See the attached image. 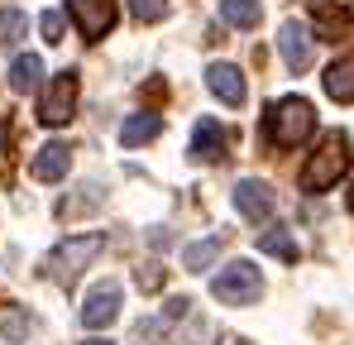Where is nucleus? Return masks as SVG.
Here are the masks:
<instances>
[{"label":"nucleus","instance_id":"9b49d317","mask_svg":"<svg viewBox=\"0 0 354 345\" xmlns=\"http://www.w3.org/2000/svg\"><path fill=\"white\" fill-rule=\"evenodd\" d=\"M206 87L225 101V106H244V72L235 62H211L206 67Z\"/></svg>","mask_w":354,"mask_h":345},{"label":"nucleus","instance_id":"4be33fe9","mask_svg":"<svg viewBox=\"0 0 354 345\" xmlns=\"http://www.w3.org/2000/svg\"><path fill=\"white\" fill-rule=\"evenodd\" d=\"M62 24H67L62 10H44V15H39V34H44L48 44H62Z\"/></svg>","mask_w":354,"mask_h":345},{"label":"nucleus","instance_id":"2eb2a0df","mask_svg":"<svg viewBox=\"0 0 354 345\" xmlns=\"http://www.w3.org/2000/svg\"><path fill=\"white\" fill-rule=\"evenodd\" d=\"M326 96H330V101H354V53L335 57V62L326 67Z\"/></svg>","mask_w":354,"mask_h":345},{"label":"nucleus","instance_id":"423d86ee","mask_svg":"<svg viewBox=\"0 0 354 345\" xmlns=\"http://www.w3.org/2000/svg\"><path fill=\"white\" fill-rule=\"evenodd\" d=\"M67 15H72V24L86 39H106L111 24H115V15H120V5L115 0H67Z\"/></svg>","mask_w":354,"mask_h":345},{"label":"nucleus","instance_id":"0eeeda50","mask_svg":"<svg viewBox=\"0 0 354 345\" xmlns=\"http://www.w3.org/2000/svg\"><path fill=\"white\" fill-rule=\"evenodd\" d=\"M273 206H278V197H273V187L263 177H239L235 182V211L244 221H268Z\"/></svg>","mask_w":354,"mask_h":345},{"label":"nucleus","instance_id":"bb28decb","mask_svg":"<svg viewBox=\"0 0 354 345\" xmlns=\"http://www.w3.org/2000/svg\"><path fill=\"white\" fill-rule=\"evenodd\" d=\"M82 345H115V341H82Z\"/></svg>","mask_w":354,"mask_h":345},{"label":"nucleus","instance_id":"1a4fd4ad","mask_svg":"<svg viewBox=\"0 0 354 345\" xmlns=\"http://www.w3.org/2000/svg\"><path fill=\"white\" fill-rule=\"evenodd\" d=\"M311 19L321 29L326 44H340L354 34V5H335V0H311Z\"/></svg>","mask_w":354,"mask_h":345},{"label":"nucleus","instance_id":"f03ea898","mask_svg":"<svg viewBox=\"0 0 354 345\" xmlns=\"http://www.w3.org/2000/svg\"><path fill=\"white\" fill-rule=\"evenodd\" d=\"M345 172H350V134H345V130H330L326 144H321V149L311 154V163L301 168V187H306V192H326V187H335Z\"/></svg>","mask_w":354,"mask_h":345},{"label":"nucleus","instance_id":"ddd939ff","mask_svg":"<svg viewBox=\"0 0 354 345\" xmlns=\"http://www.w3.org/2000/svg\"><path fill=\"white\" fill-rule=\"evenodd\" d=\"M158 134H163V115L158 111L124 115V125H120V144H124V149H139V144H149V139H158Z\"/></svg>","mask_w":354,"mask_h":345},{"label":"nucleus","instance_id":"412c9836","mask_svg":"<svg viewBox=\"0 0 354 345\" xmlns=\"http://www.w3.org/2000/svg\"><path fill=\"white\" fill-rule=\"evenodd\" d=\"M129 10H134V19H144V24H158V19L168 15V0H129Z\"/></svg>","mask_w":354,"mask_h":345},{"label":"nucleus","instance_id":"6ab92c4d","mask_svg":"<svg viewBox=\"0 0 354 345\" xmlns=\"http://www.w3.org/2000/svg\"><path fill=\"white\" fill-rule=\"evenodd\" d=\"M259 245H263L268 254H283L288 264H292V259H297V245H292V235H288V230H283V226H268V230H263V235H259Z\"/></svg>","mask_w":354,"mask_h":345},{"label":"nucleus","instance_id":"7ed1b4c3","mask_svg":"<svg viewBox=\"0 0 354 345\" xmlns=\"http://www.w3.org/2000/svg\"><path fill=\"white\" fill-rule=\"evenodd\" d=\"M211 292H216V302H225V307H249V302L263 297V274H259L249 259L225 264V269L211 278Z\"/></svg>","mask_w":354,"mask_h":345},{"label":"nucleus","instance_id":"dca6fc26","mask_svg":"<svg viewBox=\"0 0 354 345\" xmlns=\"http://www.w3.org/2000/svg\"><path fill=\"white\" fill-rule=\"evenodd\" d=\"M39 82H44V62L34 53H19L10 62V87L19 91V96H29V91H39Z\"/></svg>","mask_w":354,"mask_h":345},{"label":"nucleus","instance_id":"393cba45","mask_svg":"<svg viewBox=\"0 0 354 345\" xmlns=\"http://www.w3.org/2000/svg\"><path fill=\"white\" fill-rule=\"evenodd\" d=\"M10 149H15V130L0 125V172H10Z\"/></svg>","mask_w":354,"mask_h":345},{"label":"nucleus","instance_id":"20e7f679","mask_svg":"<svg viewBox=\"0 0 354 345\" xmlns=\"http://www.w3.org/2000/svg\"><path fill=\"white\" fill-rule=\"evenodd\" d=\"M96 254H101V235H72V240H62L58 249L44 259V274H48L53 283H72Z\"/></svg>","mask_w":354,"mask_h":345},{"label":"nucleus","instance_id":"9d476101","mask_svg":"<svg viewBox=\"0 0 354 345\" xmlns=\"http://www.w3.org/2000/svg\"><path fill=\"white\" fill-rule=\"evenodd\" d=\"M120 283H101V288H91L86 292V302H82V321L91 326V331H101V326H111L120 317Z\"/></svg>","mask_w":354,"mask_h":345},{"label":"nucleus","instance_id":"f8f14e48","mask_svg":"<svg viewBox=\"0 0 354 345\" xmlns=\"http://www.w3.org/2000/svg\"><path fill=\"white\" fill-rule=\"evenodd\" d=\"M192 154H196L201 163H221V159H225V130H221L211 115H201V125L192 130Z\"/></svg>","mask_w":354,"mask_h":345},{"label":"nucleus","instance_id":"aec40b11","mask_svg":"<svg viewBox=\"0 0 354 345\" xmlns=\"http://www.w3.org/2000/svg\"><path fill=\"white\" fill-rule=\"evenodd\" d=\"M24 24H29V19H24L19 10H0V44H19V39H24Z\"/></svg>","mask_w":354,"mask_h":345},{"label":"nucleus","instance_id":"5701e85b","mask_svg":"<svg viewBox=\"0 0 354 345\" xmlns=\"http://www.w3.org/2000/svg\"><path fill=\"white\" fill-rule=\"evenodd\" d=\"M29 326H34V321H29L24 312H10V317L0 321V331H5V341H24V336H29Z\"/></svg>","mask_w":354,"mask_h":345},{"label":"nucleus","instance_id":"cd10ccee","mask_svg":"<svg viewBox=\"0 0 354 345\" xmlns=\"http://www.w3.org/2000/svg\"><path fill=\"white\" fill-rule=\"evenodd\" d=\"M350 211H354V187H350Z\"/></svg>","mask_w":354,"mask_h":345},{"label":"nucleus","instance_id":"f257e3e1","mask_svg":"<svg viewBox=\"0 0 354 345\" xmlns=\"http://www.w3.org/2000/svg\"><path fill=\"white\" fill-rule=\"evenodd\" d=\"M311 130H316V111H311V101H301V96L273 101L268 115H263V134H268L273 149H297V144H306Z\"/></svg>","mask_w":354,"mask_h":345},{"label":"nucleus","instance_id":"f3484780","mask_svg":"<svg viewBox=\"0 0 354 345\" xmlns=\"http://www.w3.org/2000/svg\"><path fill=\"white\" fill-rule=\"evenodd\" d=\"M221 19H225L230 29H259L263 5H259V0H221Z\"/></svg>","mask_w":354,"mask_h":345},{"label":"nucleus","instance_id":"b1692460","mask_svg":"<svg viewBox=\"0 0 354 345\" xmlns=\"http://www.w3.org/2000/svg\"><path fill=\"white\" fill-rule=\"evenodd\" d=\"M158 283H163V269L158 264H139V288L144 292H158Z\"/></svg>","mask_w":354,"mask_h":345},{"label":"nucleus","instance_id":"4468645a","mask_svg":"<svg viewBox=\"0 0 354 345\" xmlns=\"http://www.w3.org/2000/svg\"><path fill=\"white\" fill-rule=\"evenodd\" d=\"M67 168H72V149L67 144H44L34 154V163H29V172L39 182H58V177H67Z\"/></svg>","mask_w":354,"mask_h":345},{"label":"nucleus","instance_id":"6e6552de","mask_svg":"<svg viewBox=\"0 0 354 345\" xmlns=\"http://www.w3.org/2000/svg\"><path fill=\"white\" fill-rule=\"evenodd\" d=\"M278 53H283V62H288L292 72H306V67H311V57H316V39L306 34L301 19H288V24L278 29Z\"/></svg>","mask_w":354,"mask_h":345},{"label":"nucleus","instance_id":"39448f33","mask_svg":"<svg viewBox=\"0 0 354 345\" xmlns=\"http://www.w3.org/2000/svg\"><path fill=\"white\" fill-rule=\"evenodd\" d=\"M77 96H82V82H77V72H72V67H62L58 77L48 82L44 101H39V120H44L48 130L72 125V115H77Z\"/></svg>","mask_w":354,"mask_h":345},{"label":"nucleus","instance_id":"a211bd4d","mask_svg":"<svg viewBox=\"0 0 354 345\" xmlns=\"http://www.w3.org/2000/svg\"><path fill=\"white\" fill-rule=\"evenodd\" d=\"M221 249H225V240H221V235H216V240H196V245H187V249H182V269L201 274V269H211V264L221 259Z\"/></svg>","mask_w":354,"mask_h":345},{"label":"nucleus","instance_id":"a878e982","mask_svg":"<svg viewBox=\"0 0 354 345\" xmlns=\"http://www.w3.org/2000/svg\"><path fill=\"white\" fill-rule=\"evenodd\" d=\"M187 307H192V302H187V297H173V302H168V312H163V317H168V321H177V317H187Z\"/></svg>","mask_w":354,"mask_h":345}]
</instances>
